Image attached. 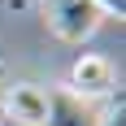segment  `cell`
Segmentation results:
<instances>
[{
  "label": "cell",
  "mask_w": 126,
  "mask_h": 126,
  "mask_svg": "<svg viewBox=\"0 0 126 126\" xmlns=\"http://www.w3.org/2000/svg\"><path fill=\"white\" fill-rule=\"evenodd\" d=\"M44 126H100V109L91 100H83V96H74L70 87H52Z\"/></svg>",
  "instance_id": "obj_4"
},
{
  "label": "cell",
  "mask_w": 126,
  "mask_h": 126,
  "mask_svg": "<svg viewBox=\"0 0 126 126\" xmlns=\"http://www.w3.org/2000/svg\"><path fill=\"white\" fill-rule=\"evenodd\" d=\"M65 87L74 91V96H83V100H96V96H109L117 87V70L100 52H83L74 61V70H70V83Z\"/></svg>",
  "instance_id": "obj_2"
},
{
  "label": "cell",
  "mask_w": 126,
  "mask_h": 126,
  "mask_svg": "<svg viewBox=\"0 0 126 126\" xmlns=\"http://www.w3.org/2000/svg\"><path fill=\"white\" fill-rule=\"evenodd\" d=\"M100 126H126V104H122V96H117V104L109 109V113H100Z\"/></svg>",
  "instance_id": "obj_5"
},
{
  "label": "cell",
  "mask_w": 126,
  "mask_h": 126,
  "mask_svg": "<svg viewBox=\"0 0 126 126\" xmlns=\"http://www.w3.org/2000/svg\"><path fill=\"white\" fill-rule=\"evenodd\" d=\"M4 87H9V83H4V74H0V113H4Z\"/></svg>",
  "instance_id": "obj_7"
},
{
  "label": "cell",
  "mask_w": 126,
  "mask_h": 126,
  "mask_svg": "<svg viewBox=\"0 0 126 126\" xmlns=\"http://www.w3.org/2000/svg\"><path fill=\"white\" fill-rule=\"evenodd\" d=\"M4 113L17 126H44L48 122V91L39 83H13V87H4Z\"/></svg>",
  "instance_id": "obj_3"
},
{
  "label": "cell",
  "mask_w": 126,
  "mask_h": 126,
  "mask_svg": "<svg viewBox=\"0 0 126 126\" xmlns=\"http://www.w3.org/2000/svg\"><path fill=\"white\" fill-rule=\"evenodd\" d=\"M44 4V22L48 31L61 44H83V39L96 35V26H100V4L96 0H39Z\"/></svg>",
  "instance_id": "obj_1"
},
{
  "label": "cell",
  "mask_w": 126,
  "mask_h": 126,
  "mask_svg": "<svg viewBox=\"0 0 126 126\" xmlns=\"http://www.w3.org/2000/svg\"><path fill=\"white\" fill-rule=\"evenodd\" d=\"M96 4H100V13H117V17L126 13V0H96Z\"/></svg>",
  "instance_id": "obj_6"
}]
</instances>
